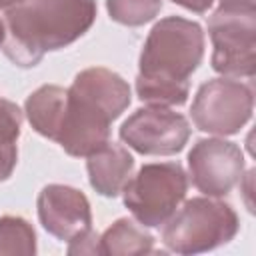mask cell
Instances as JSON below:
<instances>
[{"mask_svg":"<svg viewBox=\"0 0 256 256\" xmlns=\"http://www.w3.org/2000/svg\"><path fill=\"white\" fill-rule=\"evenodd\" d=\"M30 0H0V10H10V8H16V6H22Z\"/></svg>","mask_w":256,"mask_h":256,"instance_id":"d6986e66","label":"cell"},{"mask_svg":"<svg viewBox=\"0 0 256 256\" xmlns=\"http://www.w3.org/2000/svg\"><path fill=\"white\" fill-rule=\"evenodd\" d=\"M212 68L226 78H254L256 4H220L208 18Z\"/></svg>","mask_w":256,"mask_h":256,"instance_id":"5b68a950","label":"cell"},{"mask_svg":"<svg viewBox=\"0 0 256 256\" xmlns=\"http://www.w3.org/2000/svg\"><path fill=\"white\" fill-rule=\"evenodd\" d=\"M162 242L176 254H200L228 244L240 230L234 208L214 196L186 200L164 224Z\"/></svg>","mask_w":256,"mask_h":256,"instance_id":"277c9868","label":"cell"},{"mask_svg":"<svg viewBox=\"0 0 256 256\" xmlns=\"http://www.w3.org/2000/svg\"><path fill=\"white\" fill-rule=\"evenodd\" d=\"M120 140L144 156H172L184 150L190 138V124L168 106L138 108L120 130Z\"/></svg>","mask_w":256,"mask_h":256,"instance_id":"ba28073f","label":"cell"},{"mask_svg":"<svg viewBox=\"0 0 256 256\" xmlns=\"http://www.w3.org/2000/svg\"><path fill=\"white\" fill-rule=\"evenodd\" d=\"M106 10L118 24L142 26L160 14L162 0H106Z\"/></svg>","mask_w":256,"mask_h":256,"instance_id":"2e32d148","label":"cell"},{"mask_svg":"<svg viewBox=\"0 0 256 256\" xmlns=\"http://www.w3.org/2000/svg\"><path fill=\"white\" fill-rule=\"evenodd\" d=\"M154 238L144 228L128 218H118L100 236V254L106 256H136L152 252Z\"/></svg>","mask_w":256,"mask_h":256,"instance_id":"4fadbf2b","label":"cell"},{"mask_svg":"<svg viewBox=\"0 0 256 256\" xmlns=\"http://www.w3.org/2000/svg\"><path fill=\"white\" fill-rule=\"evenodd\" d=\"M254 90L240 78H212L204 82L190 108L194 126L214 136L238 134L252 118Z\"/></svg>","mask_w":256,"mask_h":256,"instance_id":"52a82bcc","label":"cell"},{"mask_svg":"<svg viewBox=\"0 0 256 256\" xmlns=\"http://www.w3.org/2000/svg\"><path fill=\"white\" fill-rule=\"evenodd\" d=\"M68 254L70 256H74V254H100V236L90 228L88 232L70 240Z\"/></svg>","mask_w":256,"mask_h":256,"instance_id":"e0dca14e","label":"cell"},{"mask_svg":"<svg viewBox=\"0 0 256 256\" xmlns=\"http://www.w3.org/2000/svg\"><path fill=\"white\" fill-rule=\"evenodd\" d=\"M128 82L102 66L76 74L66 90V106L56 134L62 150L76 158H88L110 142V124L130 106Z\"/></svg>","mask_w":256,"mask_h":256,"instance_id":"7a4b0ae2","label":"cell"},{"mask_svg":"<svg viewBox=\"0 0 256 256\" xmlns=\"http://www.w3.org/2000/svg\"><path fill=\"white\" fill-rule=\"evenodd\" d=\"M204 58L198 22L166 16L148 32L136 76V94L148 106H182L190 96V76Z\"/></svg>","mask_w":256,"mask_h":256,"instance_id":"6da1fadb","label":"cell"},{"mask_svg":"<svg viewBox=\"0 0 256 256\" xmlns=\"http://www.w3.org/2000/svg\"><path fill=\"white\" fill-rule=\"evenodd\" d=\"M172 2L182 6V8H186V10H190V12L204 14V12H208V8L212 6L214 0H172Z\"/></svg>","mask_w":256,"mask_h":256,"instance_id":"ac0fdd59","label":"cell"},{"mask_svg":"<svg viewBox=\"0 0 256 256\" xmlns=\"http://www.w3.org/2000/svg\"><path fill=\"white\" fill-rule=\"evenodd\" d=\"M220 4H254V0H220Z\"/></svg>","mask_w":256,"mask_h":256,"instance_id":"ffe728a7","label":"cell"},{"mask_svg":"<svg viewBox=\"0 0 256 256\" xmlns=\"http://www.w3.org/2000/svg\"><path fill=\"white\" fill-rule=\"evenodd\" d=\"M4 36H6V26H4V20H0V46L4 42Z\"/></svg>","mask_w":256,"mask_h":256,"instance_id":"44dd1931","label":"cell"},{"mask_svg":"<svg viewBox=\"0 0 256 256\" xmlns=\"http://www.w3.org/2000/svg\"><path fill=\"white\" fill-rule=\"evenodd\" d=\"M22 128V110L6 100L0 98V182L8 180L18 162V136Z\"/></svg>","mask_w":256,"mask_h":256,"instance_id":"5bb4252c","label":"cell"},{"mask_svg":"<svg viewBox=\"0 0 256 256\" xmlns=\"http://www.w3.org/2000/svg\"><path fill=\"white\" fill-rule=\"evenodd\" d=\"M86 170L90 186L98 194L114 198L122 194L126 182L130 180L134 170V158L122 144L108 142L106 146L88 156Z\"/></svg>","mask_w":256,"mask_h":256,"instance_id":"8fae6325","label":"cell"},{"mask_svg":"<svg viewBox=\"0 0 256 256\" xmlns=\"http://www.w3.org/2000/svg\"><path fill=\"white\" fill-rule=\"evenodd\" d=\"M64 106H66V90L56 84H44L26 98L24 114L30 126L40 136L54 140L60 128Z\"/></svg>","mask_w":256,"mask_h":256,"instance_id":"7c38bea8","label":"cell"},{"mask_svg":"<svg viewBox=\"0 0 256 256\" xmlns=\"http://www.w3.org/2000/svg\"><path fill=\"white\" fill-rule=\"evenodd\" d=\"M188 176L204 196H226L244 178V154L224 138H200L188 152Z\"/></svg>","mask_w":256,"mask_h":256,"instance_id":"9c48e42d","label":"cell"},{"mask_svg":"<svg viewBox=\"0 0 256 256\" xmlns=\"http://www.w3.org/2000/svg\"><path fill=\"white\" fill-rule=\"evenodd\" d=\"M16 254H36V232L28 220L6 214L0 218V256Z\"/></svg>","mask_w":256,"mask_h":256,"instance_id":"9a60e30c","label":"cell"},{"mask_svg":"<svg viewBox=\"0 0 256 256\" xmlns=\"http://www.w3.org/2000/svg\"><path fill=\"white\" fill-rule=\"evenodd\" d=\"M96 0H30L6 10L4 54L18 66H36L50 50L76 42L96 20Z\"/></svg>","mask_w":256,"mask_h":256,"instance_id":"3957f363","label":"cell"},{"mask_svg":"<svg viewBox=\"0 0 256 256\" xmlns=\"http://www.w3.org/2000/svg\"><path fill=\"white\" fill-rule=\"evenodd\" d=\"M36 208L42 228L62 242H70L92 228L90 202L78 188L48 184L40 190Z\"/></svg>","mask_w":256,"mask_h":256,"instance_id":"30bf717a","label":"cell"},{"mask_svg":"<svg viewBox=\"0 0 256 256\" xmlns=\"http://www.w3.org/2000/svg\"><path fill=\"white\" fill-rule=\"evenodd\" d=\"M188 192V174L178 162L144 164L130 176L122 196L124 206L144 228L162 226L180 206Z\"/></svg>","mask_w":256,"mask_h":256,"instance_id":"8992f818","label":"cell"}]
</instances>
